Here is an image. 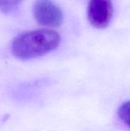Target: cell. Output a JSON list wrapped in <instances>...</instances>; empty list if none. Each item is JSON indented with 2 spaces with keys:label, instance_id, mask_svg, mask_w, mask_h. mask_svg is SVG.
<instances>
[{
  "label": "cell",
  "instance_id": "cell-3",
  "mask_svg": "<svg viewBox=\"0 0 130 131\" xmlns=\"http://www.w3.org/2000/svg\"><path fill=\"white\" fill-rule=\"evenodd\" d=\"M113 5L112 0H90L87 10L90 24L98 29L107 28L113 18Z\"/></svg>",
  "mask_w": 130,
  "mask_h": 131
},
{
  "label": "cell",
  "instance_id": "cell-5",
  "mask_svg": "<svg viewBox=\"0 0 130 131\" xmlns=\"http://www.w3.org/2000/svg\"><path fill=\"white\" fill-rule=\"evenodd\" d=\"M21 2L22 0H0V12L10 13L15 11Z\"/></svg>",
  "mask_w": 130,
  "mask_h": 131
},
{
  "label": "cell",
  "instance_id": "cell-2",
  "mask_svg": "<svg viewBox=\"0 0 130 131\" xmlns=\"http://www.w3.org/2000/svg\"><path fill=\"white\" fill-rule=\"evenodd\" d=\"M34 18L41 26L57 28L62 25V10L52 0H36L33 5Z\"/></svg>",
  "mask_w": 130,
  "mask_h": 131
},
{
  "label": "cell",
  "instance_id": "cell-1",
  "mask_svg": "<svg viewBox=\"0 0 130 131\" xmlns=\"http://www.w3.org/2000/svg\"><path fill=\"white\" fill-rule=\"evenodd\" d=\"M61 43L60 34L51 29L25 31L12 41V54L20 60H30L44 56L55 50Z\"/></svg>",
  "mask_w": 130,
  "mask_h": 131
},
{
  "label": "cell",
  "instance_id": "cell-4",
  "mask_svg": "<svg viewBox=\"0 0 130 131\" xmlns=\"http://www.w3.org/2000/svg\"><path fill=\"white\" fill-rule=\"evenodd\" d=\"M120 120L130 130V100L123 103L117 111Z\"/></svg>",
  "mask_w": 130,
  "mask_h": 131
}]
</instances>
